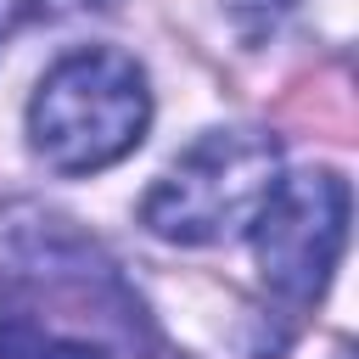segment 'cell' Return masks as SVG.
Here are the masks:
<instances>
[{"mask_svg": "<svg viewBox=\"0 0 359 359\" xmlns=\"http://www.w3.org/2000/svg\"><path fill=\"white\" fill-rule=\"evenodd\" d=\"M151 123V90L129 50L84 45L67 50L28 101V146L56 174L112 168L140 146Z\"/></svg>", "mask_w": 359, "mask_h": 359, "instance_id": "6da1fadb", "label": "cell"}, {"mask_svg": "<svg viewBox=\"0 0 359 359\" xmlns=\"http://www.w3.org/2000/svg\"><path fill=\"white\" fill-rule=\"evenodd\" d=\"M280 180V146L264 129L196 135L140 196V224L180 247H208L258 219Z\"/></svg>", "mask_w": 359, "mask_h": 359, "instance_id": "7a4b0ae2", "label": "cell"}, {"mask_svg": "<svg viewBox=\"0 0 359 359\" xmlns=\"http://www.w3.org/2000/svg\"><path fill=\"white\" fill-rule=\"evenodd\" d=\"M247 230L264 286L286 303H314L331 286V269L348 241V180L337 168L280 174Z\"/></svg>", "mask_w": 359, "mask_h": 359, "instance_id": "3957f363", "label": "cell"}, {"mask_svg": "<svg viewBox=\"0 0 359 359\" xmlns=\"http://www.w3.org/2000/svg\"><path fill=\"white\" fill-rule=\"evenodd\" d=\"M0 359H107L95 342H73V337H56L11 309H0Z\"/></svg>", "mask_w": 359, "mask_h": 359, "instance_id": "277c9868", "label": "cell"}, {"mask_svg": "<svg viewBox=\"0 0 359 359\" xmlns=\"http://www.w3.org/2000/svg\"><path fill=\"white\" fill-rule=\"evenodd\" d=\"M50 11V0H0V45L22 28V22H34V17H45Z\"/></svg>", "mask_w": 359, "mask_h": 359, "instance_id": "5b68a950", "label": "cell"}, {"mask_svg": "<svg viewBox=\"0 0 359 359\" xmlns=\"http://www.w3.org/2000/svg\"><path fill=\"white\" fill-rule=\"evenodd\" d=\"M286 6H292V0H230V11H236L241 22H275Z\"/></svg>", "mask_w": 359, "mask_h": 359, "instance_id": "8992f818", "label": "cell"}]
</instances>
